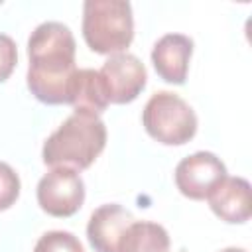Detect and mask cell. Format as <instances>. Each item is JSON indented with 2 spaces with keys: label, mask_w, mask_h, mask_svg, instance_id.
<instances>
[{
  "label": "cell",
  "mask_w": 252,
  "mask_h": 252,
  "mask_svg": "<svg viewBox=\"0 0 252 252\" xmlns=\"http://www.w3.org/2000/svg\"><path fill=\"white\" fill-rule=\"evenodd\" d=\"M77 43L61 22H43L28 37V89L43 104H69Z\"/></svg>",
  "instance_id": "obj_1"
},
{
  "label": "cell",
  "mask_w": 252,
  "mask_h": 252,
  "mask_svg": "<svg viewBox=\"0 0 252 252\" xmlns=\"http://www.w3.org/2000/svg\"><path fill=\"white\" fill-rule=\"evenodd\" d=\"M106 146V126L96 114L73 112L45 142L41 159L49 167L87 169Z\"/></svg>",
  "instance_id": "obj_2"
},
{
  "label": "cell",
  "mask_w": 252,
  "mask_h": 252,
  "mask_svg": "<svg viewBox=\"0 0 252 252\" xmlns=\"http://www.w3.org/2000/svg\"><path fill=\"white\" fill-rule=\"evenodd\" d=\"M83 39L100 55L124 53L134 39L132 6L126 0H87L83 4Z\"/></svg>",
  "instance_id": "obj_3"
},
{
  "label": "cell",
  "mask_w": 252,
  "mask_h": 252,
  "mask_svg": "<svg viewBox=\"0 0 252 252\" xmlns=\"http://www.w3.org/2000/svg\"><path fill=\"white\" fill-rule=\"evenodd\" d=\"M146 132L163 146H183L197 134V114L179 94L158 91L142 110Z\"/></svg>",
  "instance_id": "obj_4"
},
{
  "label": "cell",
  "mask_w": 252,
  "mask_h": 252,
  "mask_svg": "<svg viewBox=\"0 0 252 252\" xmlns=\"http://www.w3.org/2000/svg\"><path fill=\"white\" fill-rule=\"evenodd\" d=\"M37 205L57 219L73 217L85 203V181L71 167H51L37 183Z\"/></svg>",
  "instance_id": "obj_5"
},
{
  "label": "cell",
  "mask_w": 252,
  "mask_h": 252,
  "mask_svg": "<svg viewBox=\"0 0 252 252\" xmlns=\"http://www.w3.org/2000/svg\"><path fill=\"white\" fill-rule=\"evenodd\" d=\"M226 177V165L213 152H195L183 158L173 173L181 195L193 201H203Z\"/></svg>",
  "instance_id": "obj_6"
},
{
  "label": "cell",
  "mask_w": 252,
  "mask_h": 252,
  "mask_svg": "<svg viewBox=\"0 0 252 252\" xmlns=\"http://www.w3.org/2000/svg\"><path fill=\"white\" fill-rule=\"evenodd\" d=\"M98 73L104 81L110 104H128L136 100L148 81L144 63L126 51L110 55Z\"/></svg>",
  "instance_id": "obj_7"
},
{
  "label": "cell",
  "mask_w": 252,
  "mask_h": 252,
  "mask_svg": "<svg viewBox=\"0 0 252 252\" xmlns=\"http://www.w3.org/2000/svg\"><path fill=\"white\" fill-rule=\"evenodd\" d=\"M193 53V39L183 33L161 35L152 49V63L159 79L171 85H183Z\"/></svg>",
  "instance_id": "obj_8"
},
{
  "label": "cell",
  "mask_w": 252,
  "mask_h": 252,
  "mask_svg": "<svg viewBox=\"0 0 252 252\" xmlns=\"http://www.w3.org/2000/svg\"><path fill=\"white\" fill-rule=\"evenodd\" d=\"M134 222L130 211L118 203H106L93 211L87 224V238L94 252H118L124 230Z\"/></svg>",
  "instance_id": "obj_9"
},
{
  "label": "cell",
  "mask_w": 252,
  "mask_h": 252,
  "mask_svg": "<svg viewBox=\"0 0 252 252\" xmlns=\"http://www.w3.org/2000/svg\"><path fill=\"white\" fill-rule=\"evenodd\" d=\"M211 211L224 222L242 224L252 215L250 183L244 177H224L207 197Z\"/></svg>",
  "instance_id": "obj_10"
},
{
  "label": "cell",
  "mask_w": 252,
  "mask_h": 252,
  "mask_svg": "<svg viewBox=\"0 0 252 252\" xmlns=\"http://www.w3.org/2000/svg\"><path fill=\"white\" fill-rule=\"evenodd\" d=\"M69 104L75 108V112H89V114H100L106 110L108 94L104 81L98 71L94 69H77L71 81L69 89Z\"/></svg>",
  "instance_id": "obj_11"
},
{
  "label": "cell",
  "mask_w": 252,
  "mask_h": 252,
  "mask_svg": "<svg viewBox=\"0 0 252 252\" xmlns=\"http://www.w3.org/2000/svg\"><path fill=\"white\" fill-rule=\"evenodd\" d=\"M167 230L152 220H134L124 230L118 252H169Z\"/></svg>",
  "instance_id": "obj_12"
},
{
  "label": "cell",
  "mask_w": 252,
  "mask_h": 252,
  "mask_svg": "<svg viewBox=\"0 0 252 252\" xmlns=\"http://www.w3.org/2000/svg\"><path fill=\"white\" fill-rule=\"evenodd\" d=\"M33 252H85L81 240L67 230H49L39 236Z\"/></svg>",
  "instance_id": "obj_13"
},
{
  "label": "cell",
  "mask_w": 252,
  "mask_h": 252,
  "mask_svg": "<svg viewBox=\"0 0 252 252\" xmlns=\"http://www.w3.org/2000/svg\"><path fill=\"white\" fill-rule=\"evenodd\" d=\"M20 197V177L12 165L0 161V211L10 209Z\"/></svg>",
  "instance_id": "obj_14"
},
{
  "label": "cell",
  "mask_w": 252,
  "mask_h": 252,
  "mask_svg": "<svg viewBox=\"0 0 252 252\" xmlns=\"http://www.w3.org/2000/svg\"><path fill=\"white\" fill-rule=\"evenodd\" d=\"M16 63H18L16 41L10 35L0 33V83H4L12 75V71L16 69Z\"/></svg>",
  "instance_id": "obj_15"
},
{
  "label": "cell",
  "mask_w": 252,
  "mask_h": 252,
  "mask_svg": "<svg viewBox=\"0 0 252 252\" xmlns=\"http://www.w3.org/2000/svg\"><path fill=\"white\" fill-rule=\"evenodd\" d=\"M219 252H248V250H244V248H236V246H228V248H222V250H219Z\"/></svg>",
  "instance_id": "obj_16"
}]
</instances>
